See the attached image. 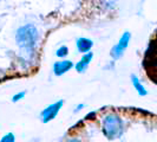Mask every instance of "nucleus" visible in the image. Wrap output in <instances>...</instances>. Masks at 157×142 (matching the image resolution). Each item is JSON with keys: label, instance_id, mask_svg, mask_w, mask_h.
Returning a JSON list of instances; mask_svg holds the SVG:
<instances>
[{"label": "nucleus", "instance_id": "13", "mask_svg": "<svg viewBox=\"0 0 157 142\" xmlns=\"http://www.w3.org/2000/svg\"><path fill=\"white\" fill-rule=\"evenodd\" d=\"M65 142H82V140H79L77 137H71V139H67Z\"/></svg>", "mask_w": 157, "mask_h": 142}, {"label": "nucleus", "instance_id": "1", "mask_svg": "<svg viewBox=\"0 0 157 142\" xmlns=\"http://www.w3.org/2000/svg\"><path fill=\"white\" fill-rule=\"evenodd\" d=\"M40 40L38 29L32 24H25L16 32V43L21 55L26 59H32L36 56V50Z\"/></svg>", "mask_w": 157, "mask_h": 142}, {"label": "nucleus", "instance_id": "8", "mask_svg": "<svg viewBox=\"0 0 157 142\" xmlns=\"http://www.w3.org/2000/svg\"><path fill=\"white\" fill-rule=\"evenodd\" d=\"M131 83H132V87L135 88V90H136V93L140 95V96H147L148 95V90L145 89V87L143 85V83L141 82V79L138 78L136 75H131Z\"/></svg>", "mask_w": 157, "mask_h": 142}, {"label": "nucleus", "instance_id": "9", "mask_svg": "<svg viewBox=\"0 0 157 142\" xmlns=\"http://www.w3.org/2000/svg\"><path fill=\"white\" fill-rule=\"evenodd\" d=\"M69 53H70V50H69V46H67V45H60V46L56 50V56H57L58 58H60V59L66 58V57L69 56Z\"/></svg>", "mask_w": 157, "mask_h": 142}, {"label": "nucleus", "instance_id": "12", "mask_svg": "<svg viewBox=\"0 0 157 142\" xmlns=\"http://www.w3.org/2000/svg\"><path fill=\"white\" fill-rule=\"evenodd\" d=\"M85 107H86V105H85L84 103H79V104H77V105H76V108H75V110H73V111H75V112H79V111L83 110Z\"/></svg>", "mask_w": 157, "mask_h": 142}, {"label": "nucleus", "instance_id": "4", "mask_svg": "<svg viewBox=\"0 0 157 142\" xmlns=\"http://www.w3.org/2000/svg\"><path fill=\"white\" fill-rule=\"evenodd\" d=\"M63 105H64L63 100H58V101H56V102L51 103V104H48L47 107H45V108L43 109V111L40 112L41 122H43V123H48V122L53 121V120L58 116L59 111L62 110Z\"/></svg>", "mask_w": 157, "mask_h": 142}, {"label": "nucleus", "instance_id": "5", "mask_svg": "<svg viewBox=\"0 0 157 142\" xmlns=\"http://www.w3.org/2000/svg\"><path fill=\"white\" fill-rule=\"evenodd\" d=\"M72 68H75L73 62L70 61V59L63 58V59L57 61V62L53 63V65H52V71H53V73H55L57 77H60V76H63L65 73H67Z\"/></svg>", "mask_w": 157, "mask_h": 142}, {"label": "nucleus", "instance_id": "3", "mask_svg": "<svg viewBox=\"0 0 157 142\" xmlns=\"http://www.w3.org/2000/svg\"><path fill=\"white\" fill-rule=\"evenodd\" d=\"M131 41V33L129 31H125L124 33H122V36L119 37L118 41L112 46L110 51V56L117 61L119 58H122V56L124 55V52L126 51V49L129 47V44Z\"/></svg>", "mask_w": 157, "mask_h": 142}, {"label": "nucleus", "instance_id": "6", "mask_svg": "<svg viewBox=\"0 0 157 142\" xmlns=\"http://www.w3.org/2000/svg\"><path fill=\"white\" fill-rule=\"evenodd\" d=\"M94 59V52H87V53H84V55L80 57L77 63L75 64V69L78 73H84L85 71L87 70V68L90 66V64Z\"/></svg>", "mask_w": 157, "mask_h": 142}, {"label": "nucleus", "instance_id": "2", "mask_svg": "<svg viewBox=\"0 0 157 142\" xmlns=\"http://www.w3.org/2000/svg\"><path fill=\"white\" fill-rule=\"evenodd\" d=\"M102 132L108 140L121 137L124 132V122L122 117L115 112L106 114L102 120Z\"/></svg>", "mask_w": 157, "mask_h": 142}, {"label": "nucleus", "instance_id": "10", "mask_svg": "<svg viewBox=\"0 0 157 142\" xmlns=\"http://www.w3.org/2000/svg\"><path fill=\"white\" fill-rule=\"evenodd\" d=\"M0 142H16V135L13 133H6L0 139Z\"/></svg>", "mask_w": 157, "mask_h": 142}, {"label": "nucleus", "instance_id": "11", "mask_svg": "<svg viewBox=\"0 0 157 142\" xmlns=\"http://www.w3.org/2000/svg\"><path fill=\"white\" fill-rule=\"evenodd\" d=\"M25 96H26V91H19V93H17V94L13 95V97H12V102L13 103H17L19 102V101H21L25 98Z\"/></svg>", "mask_w": 157, "mask_h": 142}, {"label": "nucleus", "instance_id": "7", "mask_svg": "<svg viewBox=\"0 0 157 142\" xmlns=\"http://www.w3.org/2000/svg\"><path fill=\"white\" fill-rule=\"evenodd\" d=\"M76 47H77V51L80 52L82 55L87 53L94 47V40L87 37H79L76 39Z\"/></svg>", "mask_w": 157, "mask_h": 142}]
</instances>
